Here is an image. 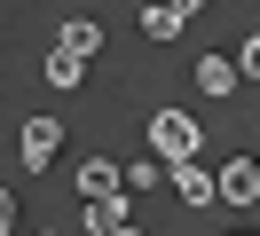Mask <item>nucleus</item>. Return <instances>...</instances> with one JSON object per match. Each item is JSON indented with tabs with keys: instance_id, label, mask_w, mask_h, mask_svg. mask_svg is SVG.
I'll return each instance as SVG.
<instances>
[{
	"instance_id": "0eeeda50",
	"label": "nucleus",
	"mask_w": 260,
	"mask_h": 236,
	"mask_svg": "<svg viewBox=\"0 0 260 236\" xmlns=\"http://www.w3.org/2000/svg\"><path fill=\"white\" fill-rule=\"evenodd\" d=\"M126 228V189H118V197H95L87 205V236H118Z\"/></svg>"
},
{
	"instance_id": "f8f14e48",
	"label": "nucleus",
	"mask_w": 260,
	"mask_h": 236,
	"mask_svg": "<svg viewBox=\"0 0 260 236\" xmlns=\"http://www.w3.org/2000/svg\"><path fill=\"white\" fill-rule=\"evenodd\" d=\"M118 181H126V189H150V181H166V165H158V157H150V165H126V173H118Z\"/></svg>"
},
{
	"instance_id": "4468645a",
	"label": "nucleus",
	"mask_w": 260,
	"mask_h": 236,
	"mask_svg": "<svg viewBox=\"0 0 260 236\" xmlns=\"http://www.w3.org/2000/svg\"><path fill=\"white\" fill-rule=\"evenodd\" d=\"M166 8H174V16H197V8H205V0H166Z\"/></svg>"
},
{
	"instance_id": "ddd939ff",
	"label": "nucleus",
	"mask_w": 260,
	"mask_h": 236,
	"mask_svg": "<svg viewBox=\"0 0 260 236\" xmlns=\"http://www.w3.org/2000/svg\"><path fill=\"white\" fill-rule=\"evenodd\" d=\"M16 228V189H0V236Z\"/></svg>"
},
{
	"instance_id": "f03ea898",
	"label": "nucleus",
	"mask_w": 260,
	"mask_h": 236,
	"mask_svg": "<svg viewBox=\"0 0 260 236\" xmlns=\"http://www.w3.org/2000/svg\"><path fill=\"white\" fill-rule=\"evenodd\" d=\"M55 150H63V118H24V134H16V157H24V165L48 173Z\"/></svg>"
},
{
	"instance_id": "9b49d317",
	"label": "nucleus",
	"mask_w": 260,
	"mask_h": 236,
	"mask_svg": "<svg viewBox=\"0 0 260 236\" xmlns=\"http://www.w3.org/2000/svg\"><path fill=\"white\" fill-rule=\"evenodd\" d=\"M229 71H237V79H244V87H252V79H260V40H244V47H237V55H229Z\"/></svg>"
},
{
	"instance_id": "39448f33",
	"label": "nucleus",
	"mask_w": 260,
	"mask_h": 236,
	"mask_svg": "<svg viewBox=\"0 0 260 236\" xmlns=\"http://www.w3.org/2000/svg\"><path fill=\"white\" fill-rule=\"evenodd\" d=\"M118 189H126V181H118L111 157H87V165H79V197H87V205H95V197H118Z\"/></svg>"
},
{
	"instance_id": "9d476101",
	"label": "nucleus",
	"mask_w": 260,
	"mask_h": 236,
	"mask_svg": "<svg viewBox=\"0 0 260 236\" xmlns=\"http://www.w3.org/2000/svg\"><path fill=\"white\" fill-rule=\"evenodd\" d=\"M79 79H87V63H79V55H48V87H63V94H71Z\"/></svg>"
},
{
	"instance_id": "20e7f679",
	"label": "nucleus",
	"mask_w": 260,
	"mask_h": 236,
	"mask_svg": "<svg viewBox=\"0 0 260 236\" xmlns=\"http://www.w3.org/2000/svg\"><path fill=\"white\" fill-rule=\"evenodd\" d=\"M95 47H103V24H95V16H71V24L55 31V55H79V63H87Z\"/></svg>"
},
{
	"instance_id": "f257e3e1",
	"label": "nucleus",
	"mask_w": 260,
	"mask_h": 236,
	"mask_svg": "<svg viewBox=\"0 0 260 236\" xmlns=\"http://www.w3.org/2000/svg\"><path fill=\"white\" fill-rule=\"evenodd\" d=\"M197 142H205V126L181 118V110H158V118H150V157H158V165H189Z\"/></svg>"
},
{
	"instance_id": "2eb2a0df",
	"label": "nucleus",
	"mask_w": 260,
	"mask_h": 236,
	"mask_svg": "<svg viewBox=\"0 0 260 236\" xmlns=\"http://www.w3.org/2000/svg\"><path fill=\"white\" fill-rule=\"evenodd\" d=\"M118 236H142V228H134V220H126V228H118Z\"/></svg>"
},
{
	"instance_id": "1a4fd4ad",
	"label": "nucleus",
	"mask_w": 260,
	"mask_h": 236,
	"mask_svg": "<svg viewBox=\"0 0 260 236\" xmlns=\"http://www.w3.org/2000/svg\"><path fill=\"white\" fill-rule=\"evenodd\" d=\"M174 31H181V16L166 8V0H150L142 8V40H174Z\"/></svg>"
},
{
	"instance_id": "dca6fc26",
	"label": "nucleus",
	"mask_w": 260,
	"mask_h": 236,
	"mask_svg": "<svg viewBox=\"0 0 260 236\" xmlns=\"http://www.w3.org/2000/svg\"><path fill=\"white\" fill-rule=\"evenodd\" d=\"M48 236H55V228H48Z\"/></svg>"
},
{
	"instance_id": "423d86ee",
	"label": "nucleus",
	"mask_w": 260,
	"mask_h": 236,
	"mask_svg": "<svg viewBox=\"0 0 260 236\" xmlns=\"http://www.w3.org/2000/svg\"><path fill=\"white\" fill-rule=\"evenodd\" d=\"M166 181L181 189V205H213V173L197 165V157H189V165H166Z\"/></svg>"
},
{
	"instance_id": "6e6552de",
	"label": "nucleus",
	"mask_w": 260,
	"mask_h": 236,
	"mask_svg": "<svg viewBox=\"0 0 260 236\" xmlns=\"http://www.w3.org/2000/svg\"><path fill=\"white\" fill-rule=\"evenodd\" d=\"M197 87H205V94H237V71H229V55H205V63H197Z\"/></svg>"
},
{
	"instance_id": "7ed1b4c3",
	"label": "nucleus",
	"mask_w": 260,
	"mask_h": 236,
	"mask_svg": "<svg viewBox=\"0 0 260 236\" xmlns=\"http://www.w3.org/2000/svg\"><path fill=\"white\" fill-rule=\"evenodd\" d=\"M213 197H221V205H252L260 197V165H252V157H229V165L213 173Z\"/></svg>"
}]
</instances>
